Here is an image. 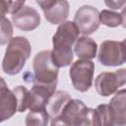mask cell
<instances>
[{
  "label": "cell",
  "instance_id": "1",
  "mask_svg": "<svg viewBox=\"0 0 126 126\" xmlns=\"http://www.w3.org/2000/svg\"><path fill=\"white\" fill-rule=\"evenodd\" d=\"M80 30L74 22L66 21L59 25L53 37L51 58L58 68L69 66L74 58L72 46L77 40Z\"/></svg>",
  "mask_w": 126,
  "mask_h": 126
},
{
  "label": "cell",
  "instance_id": "2",
  "mask_svg": "<svg viewBox=\"0 0 126 126\" xmlns=\"http://www.w3.org/2000/svg\"><path fill=\"white\" fill-rule=\"evenodd\" d=\"M32 47L24 36H15L10 39L2 62V69L8 75L19 74L30 58Z\"/></svg>",
  "mask_w": 126,
  "mask_h": 126
},
{
  "label": "cell",
  "instance_id": "3",
  "mask_svg": "<svg viewBox=\"0 0 126 126\" xmlns=\"http://www.w3.org/2000/svg\"><path fill=\"white\" fill-rule=\"evenodd\" d=\"M54 125H96L94 109L87 107L80 99L71 98L52 124V126Z\"/></svg>",
  "mask_w": 126,
  "mask_h": 126
},
{
  "label": "cell",
  "instance_id": "4",
  "mask_svg": "<svg viewBox=\"0 0 126 126\" xmlns=\"http://www.w3.org/2000/svg\"><path fill=\"white\" fill-rule=\"evenodd\" d=\"M58 69L52 61L51 50H42L33 58V74L31 76V82L56 88Z\"/></svg>",
  "mask_w": 126,
  "mask_h": 126
},
{
  "label": "cell",
  "instance_id": "5",
  "mask_svg": "<svg viewBox=\"0 0 126 126\" xmlns=\"http://www.w3.org/2000/svg\"><path fill=\"white\" fill-rule=\"evenodd\" d=\"M94 73V63L88 59H81L75 61L70 67V78L73 87L81 92L85 93L90 90L93 85Z\"/></svg>",
  "mask_w": 126,
  "mask_h": 126
},
{
  "label": "cell",
  "instance_id": "6",
  "mask_svg": "<svg viewBox=\"0 0 126 126\" xmlns=\"http://www.w3.org/2000/svg\"><path fill=\"white\" fill-rule=\"evenodd\" d=\"M100 64L108 67L120 66L125 63V42L116 40H104L101 42L98 55Z\"/></svg>",
  "mask_w": 126,
  "mask_h": 126
},
{
  "label": "cell",
  "instance_id": "7",
  "mask_svg": "<svg viewBox=\"0 0 126 126\" xmlns=\"http://www.w3.org/2000/svg\"><path fill=\"white\" fill-rule=\"evenodd\" d=\"M126 70L119 69L115 72H102L94 80V87L101 96H109L125 85Z\"/></svg>",
  "mask_w": 126,
  "mask_h": 126
},
{
  "label": "cell",
  "instance_id": "8",
  "mask_svg": "<svg viewBox=\"0 0 126 126\" xmlns=\"http://www.w3.org/2000/svg\"><path fill=\"white\" fill-rule=\"evenodd\" d=\"M99 12L96 8L84 5L76 12L74 17V23L84 35H90L94 33L99 27Z\"/></svg>",
  "mask_w": 126,
  "mask_h": 126
},
{
  "label": "cell",
  "instance_id": "9",
  "mask_svg": "<svg viewBox=\"0 0 126 126\" xmlns=\"http://www.w3.org/2000/svg\"><path fill=\"white\" fill-rule=\"evenodd\" d=\"M12 21L16 28L30 32L35 30L40 25V16L34 8L24 6L18 12L12 14Z\"/></svg>",
  "mask_w": 126,
  "mask_h": 126
},
{
  "label": "cell",
  "instance_id": "10",
  "mask_svg": "<svg viewBox=\"0 0 126 126\" xmlns=\"http://www.w3.org/2000/svg\"><path fill=\"white\" fill-rule=\"evenodd\" d=\"M56 88L33 84L30 91V111H42L46 110V103L50 95L55 92Z\"/></svg>",
  "mask_w": 126,
  "mask_h": 126
},
{
  "label": "cell",
  "instance_id": "11",
  "mask_svg": "<svg viewBox=\"0 0 126 126\" xmlns=\"http://www.w3.org/2000/svg\"><path fill=\"white\" fill-rule=\"evenodd\" d=\"M126 91L123 89L117 91L115 95L110 99L108 105L113 125H125L126 124Z\"/></svg>",
  "mask_w": 126,
  "mask_h": 126
},
{
  "label": "cell",
  "instance_id": "12",
  "mask_svg": "<svg viewBox=\"0 0 126 126\" xmlns=\"http://www.w3.org/2000/svg\"><path fill=\"white\" fill-rule=\"evenodd\" d=\"M71 99L70 94L65 91H55L49 97L46 103V111L49 115L50 124L52 125L61 113L63 107Z\"/></svg>",
  "mask_w": 126,
  "mask_h": 126
},
{
  "label": "cell",
  "instance_id": "13",
  "mask_svg": "<svg viewBox=\"0 0 126 126\" xmlns=\"http://www.w3.org/2000/svg\"><path fill=\"white\" fill-rule=\"evenodd\" d=\"M18 111L17 99L12 91L4 88L0 91V122L11 118Z\"/></svg>",
  "mask_w": 126,
  "mask_h": 126
},
{
  "label": "cell",
  "instance_id": "14",
  "mask_svg": "<svg viewBox=\"0 0 126 126\" xmlns=\"http://www.w3.org/2000/svg\"><path fill=\"white\" fill-rule=\"evenodd\" d=\"M70 6L67 0H57L49 9L43 11L45 19L52 25H58L66 21L69 16Z\"/></svg>",
  "mask_w": 126,
  "mask_h": 126
},
{
  "label": "cell",
  "instance_id": "15",
  "mask_svg": "<svg viewBox=\"0 0 126 126\" xmlns=\"http://www.w3.org/2000/svg\"><path fill=\"white\" fill-rule=\"evenodd\" d=\"M97 50V44L96 42L87 35H83L75 41L74 46V52L78 56V58L81 59H88L91 60L95 57Z\"/></svg>",
  "mask_w": 126,
  "mask_h": 126
},
{
  "label": "cell",
  "instance_id": "16",
  "mask_svg": "<svg viewBox=\"0 0 126 126\" xmlns=\"http://www.w3.org/2000/svg\"><path fill=\"white\" fill-rule=\"evenodd\" d=\"M99 23L102 25L109 27V28H115L123 24L124 17L122 13H117L110 10H102L99 15Z\"/></svg>",
  "mask_w": 126,
  "mask_h": 126
},
{
  "label": "cell",
  "instance_id": "17",
  "mask_svg": "<svg viewBox=\"0 0 126 126\" xmlns=\"http://www.w3.org/2000/svg\"><path fill=\"white\" fill-rule=\"evenodd\" d=\"M18 105V111L24 112L29 108L30 104V91L24 86H18L12 90Z\"/></svg>",
  "mask_w": 126,
  "mask_h": 126
},
{
  "label": "cell",
  "instance_id": "18",
  "mask_svg": "<svg viewBox=\"0 0 126 126\" xmlns=\"http://www.w3.org/2000/svg\"><path fill=\"white\" fill-rule=\"evenodd\" d=\"M49 122V115L46 110L42 111H30L26 117V125L28 126H44Z\"/></svg>",
  "mask_w": 126,
  "mask_h": 126
},
{
  "label": "cell",
  "instance_id": "19",
  "mask_svg": "<svg viewBox=\"0 0 126 126\" xmlns=\"http://www.w3.org/2000/svg\"><path fill=\"white\" fill-rule=\"evenodd\" d=\"M95 123L99 126L113 125V120L107 104H100L95 109Z\"/></svg>",
  "mask_w": 126,
  "mask_h": 126
},
{
  "label": "cell",
  "instance_id": "20",
  "mask_svg": "<svg viewBox=\"0 0 126 126\" xmlns=\"http://www.w3.org/2000/svg\"><path fill=\"white\" fill-rule=\"evenodd\" d=\"M13 35V26L5 17L0 16V45H4L10 41Z\"/></svg>",
  "mask_w": 126,
  "mask_h": 126
},
{
  "label": "cell",
  "instance_id": "21",
  "mask_svg": "<svg viewBox=\"0 0 126 126\" xmlns=\"http://www.w3.org/2000/svg\"><path fill=\"white\" fill-rule=\"evenodd\" d=\"M6 2L8 5V12L10 14H14L25 6L26 0H6Z\"/></svg>",
  "mask_w": 126,
  "mask_h": 126
},
{
  "label": "cell",
  "instance_id": "22",
  "mask_svg": "<svg viewBox=\"0 0 126 126\" xmlns=\"http://www.w3.org/2000/svg\"><path fill=\"white\" fill-rule=\"evenodd\" d=\"M105 5L113 10H117V9H121L124 4H125V0H104Z\"/></svg>",
  "mask_w": 126,
  "mask_h": 126
},
{
  "label": "cell",
  "instance_id": "23",
  "mask_svg": "<svg viewBox=\"0 0 126 126\" xmlns=\"http://www.w3.org/2000/svg\"><path fill=\"white\" fill-rule=\"evenodd\" d=\"M57 0H35V2L37 3V5L41 8L42 11H45L47 9H49L50 7H52Z\"/></svg>",
  "mask_w": 126,
  "mask_h": 126
},
{
  "label": "cell",
  "instance_id": "24",
  "mask_svg": "<svg viewBox=\"0 0 126 126\" xmlns=\"http://www.w3.org/2000/svg\"><path fill=\"white\" fill-rule=\"evenodd\" d=\"M8 12V5L6 0H0V16H5Z\"/></svg>",
  "mask_w": 126,
  "mask_h": 126
},
{
  "label": "cell",
  "instance_id": "25",
  "mask_svg": "<svg viewBox=\"0 0 126 126\" xmlns=\"http://www.w3.org/2000/svg\"><path fill=\"white\" fill-rule=\"evenodd\" d=\"M4 88H7V84H6L5 80L0 76V91H1V90H3Z\"/></svg>",
  "mask_w": 126,
  "mask_h": 126
}]
</instances>
